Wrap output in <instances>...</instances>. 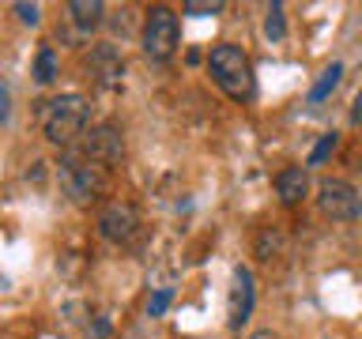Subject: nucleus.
Instances as JSON below:
<instances>
[{
	"mask_svg": "<svg viewBox=\"0 0 362 339\" xmlns=\"http://www.w3.org/2000/svg\"><path fill=\"white\" fill-rule=\"evenodd\" d=\"M351 124H362V95L355 98V109H351Z\"/></svg>",
	"mask_w": 362,
	"mask_h": 339,
	"instance_id": "nucleus-20",
	"label": "nucleus"
},
{
	"mask_svg": "<svg viewBox=\"0 0 362 339\" xmlns=\"http://www.w3.org/2000/svg\"><path fill=\"white\" fill-rule=\"evenodd\" d=\"M8 98H11V90H8V83H4V87H0V121H4V124H8V117H11Z\"/></svg>",
	"mask_w": 362,
	"mask_h": 339,
	"instance_id": "nucleus-19",
	"label": "nucleus"
},
{
	"mask_svg": "<svg viewBox=\"0 0 362 339\" xmlns=\"http://www.w3.org/2000/svg\"><path fill=\"white\" fill-rule=\"evenodd\" d=\"M11 8H16V16H19L23 23H27V27H38V23H42V8H38V4H27V0H16Z\"/></svg>",
	"mask_w": 362,
	"mask_h": 339,
	"instance_id": "nucleus-17",
	"label": "nucleus"
},
{
	"mask_svg": "<svg viewBox=\"0 0 362 339\" xmlns=\"http://www.w3.org/2000/svg\"><path fill=\"white\" fill-rule=\"evenodd\" d=\"M87 68H90V76H95L102 87H121L124 61H121V53L113 49V45H95V49H90Z\"/></svg>",
	"mask_w": 362,
	"mask_h": 339,
	"instance_id": "nucleus-9",
	"label": "nucleus"
},
{
	"mask_svg": "<svg viewBox=\"0 0 362 339\" xmlns=\"http://www.w3.org/2000/svg\"><path fill=\"white\" fill-rule=\"evenodd\" d=\"M317 208L332 222H355L362 215V196L344 177H321V185H317Z\"/></svg>",
	"mask_w": 362,
	"mask_h": 339,
	"instance_id": "nucleus-4",
	"label": "nucleus"
},
{
	"mask_svg": "<svg viewBox=\"0 0 362 339\" xmlns=\"http://www.w3.org/2000/svg\"><path fill=\"white\" fill-rule=\"evenodd\" d=\"M339 79H344V64H328L321 72V79L313 83V90H310V102H325L339 87Z\"/></svg>",
	"mask_w": 362,
	"mask_h": 339,
	"instance_id": "nucleus-12",
	"label": "nucleus"
},
{
	"mask_svg": "<svg viewBox=\"0 0 362 339\" xmlns=\"http://www.w3.org/2000/svg\"><path fill=\"white\" fill-rule=\"evenodd\" d=\"M98 234L113 245H132L136 234H140V211L129 200H110L106 208L98 211Z\"/></svg>",
	"mask_w": 362,
	"mask_h": 339,
	"instance_id": "nucleus-7",
	"label": "nucleus"
},
{
	"mask_svg": "<svg viewBox=\"0 0 362 339\" xmlns=\"http://www.w3.org/2000/svg\"><path fill=\"white\" fill-rule=\"evenodd\" d=\"M57 177H61V189H64V196L72 200V203L98 200L102 192H106V185H110V170L98 166V162H90V158H83L79 151L61 158Z\"/></svg>",
	"mask_w": 362,
	"mask_h": 339,
	"instance_id": "nucleus-3",
	"label": "nucleus"
},
{
	"mask_svg": "<svg viewBox=\"0 0 362 339\" xmlns=\"http://www.w3.org/2000/svg\"><path fill=\"white\" fill-rule=\"evenodd\" d=\"M208 68H211V79L223 95H230L234 102H249L257 95V79H253V64H249L245 49H238L230 42H219L211 45L208 53Z\"/></svg>",
	"mask_w": 362,
	"mask_h": 339,
	"instance_id": "nucleus-2",
	"label": "nucleus"
},
{
	"mask_svg": "<svg viewBox=\"0 0 362 339\" xmlns=\"http://www.w3.org/2000/svg\"><path fill=\"white\" fill-rule=\"evenodd\" d=\"M249 339H279V335L272 332V328H260V332H253V335H249Z\"/></svg>",
	"mask_w": 362,
	"mask_h": 339,
	"instance_id": "nucleus-21",
	"label": "nucleus"
},
{
	"mask_svg": "<svg viewBox=\"0 0 362 339\" xmlns=\"http://www.w3.org/2000/svg\"><path fill=\"white\" fill-rule=\"evenodd\" d=\"M87 117H90V102L83 95H57L49 102H38V124L45 140L57 147H68L79 136H87Z\"/></svg>",
	"mask_w": 362,
	"mask_h": 339,
	"instance_id": "nucleus-1",
	"label": "nucleus"
},
{
	"mask_svg": "<svg viewBox=\"0 0 362 339\" xmlns=\"http://www.w3.org/2000/svg\"><path fill=\"white\" fill-rule=\"evenodd\" d=\"M68 16H72V23H76L83 34H90L95 27H102L106 4H98V0H72V4H68Z\"/></svg>",
	"mask_w": 362,
	"mask_h": 339,
	"instance_id": "nucleus-11",
	"label": "nucleus"
},
{
	"mask_svg": "<svg viewBox=\"0 0 362 339\" xmlns=\"http://www.w3.org/2000/svg\"><path fill=\"white\" fill-rule=\"evenodd\" d=\"M177 38H181V30H177V16L170 8H151L147 11V19H144V53L151 56V61H170L177 49Z\"/></svg>",
	"mask_w": 362,
	"mask_h": 339,
	"instance_id": "nucleus-5",
	"label": "nucleus"
},
{
	"mask_svg": "<svg viewBox=\"0 0 362 339\" xmlns=\"http://www.w3.org/2000/svg\"><path fill=\"white\" fill-rule=\"evenodd\" d=\"M264 34H268L272 42H283V34H287V23H283V4H272V8H268Z\"/></svg>",
	"mask_w": 362,
	"mask_h": 339,
	"instance_id": "nucleus-14",
	"label": "nucleus"
},
{
	"mask_svg": "<svg viewBox=\"0 0 362 339\" xmlns=\"http://www.w3.org/2000/svg\"><path fill=\"white\" fill-rule=\"evenodd\" d=\"M276 192L279 200L287 203V208H294V203L305 200V192H310V174H305V166H287L276 174Z\"/></svg>",
	"mask_w": 362,
	"mask_h": 339,
	"instance_id": "nucleus-10",
	"label": "nucleus"
},
{
	"mask_svg": "<svg viewBox=\"0 0 362 339\" xmlns=\"http://www.w3.org/2000/svg\"><path fill=\"white\" fill-rule=\"evenodd\" d=\"M34 79H38V83H53V79H57V53L49 49V45H42V49H38V61H34Z\"/></svg>",
	"mask_w": 362,
	"mask_h": 339,
	"instance_id": "nucleus-13",
	"label": "nucleus"
},
{
	"mask_svg": "<svg viewBox=\"0 0 362 339\" xmlns=\"http://www.w3.org/2000/svg\"><path fill=\"white\" fill-rule=\"evenodd\" d=\"M336 151V132H325L321 140H317V147H313V155H310V166H321L328 155Z\"/></svg>",
	"mask_w": 362,
	"mask_h": 339,
	"instance_id": "nucleus-16",
	"label": "nucleus"
},
{
	"mask_svg": "<svg viewBox=\"0 0 362 339\" xmlns=\"http://www.w3.org/2000/svg\"><path fill=\"white\" fill-rule=\"evenodd\" d=\"M166 305H170V290H158V294H151V302H147V313H151V316H163Z\"/></svg>",
	"mask_w": 362,
	"mask_h": 339,
	"instance_id": "nucleus-18",
	"label": "nucleus"
},
{
	"mask_svg": "<svg viewBox=\"0 0 362 339\" xmlns=\"http://www.w3.org/2000/svg\"><path fill=\"white\" fill-rule=\"evenodd\" d=\"M253 302H257V287H253V271L238 264L234 268V282H230V302H226V324L230 332H242L253 316Z\"/></svg>",
	"mask_w": 362,
	"mask_h": 339,
	"instance_id": "nucleus-8",
	"label": "nucleus"
},
{
	"mask_svg": "<svg viewBox=\"0 0 362 339\" xmlns=\"http://www.w3.org/2000/svg\"><path fill=\"white\" fill-rule=\"evenodd\" d=\"M79 155L90 158V162H98V166H106V170H113L124 158V132L113 121H102V124H95V129L83 136Z\"/></svg>",
	"mask_w": 362,
	"mask_h": 339,
	"instance_id": "nucleus-6",
	"label": "nucleus"
},
{
	"mask_svg": "<svg viewBox=\"0 0 362 339\" xmlns=\"http://www.w3.org/2000/svg\"><path fill=\"white\" fill-rule=\"evenodd\" d=\"M181 11H185V16H219V11H223V0H185V8H181Z\"/></svg>",
	"mask_w": 362,
	"mask_h": 339,
	"instance_id": "nucleus-15",
	"label": "nucleus"
}]
</instances>
